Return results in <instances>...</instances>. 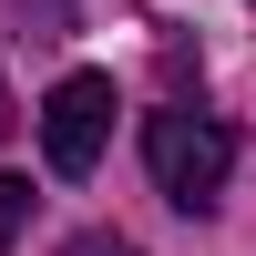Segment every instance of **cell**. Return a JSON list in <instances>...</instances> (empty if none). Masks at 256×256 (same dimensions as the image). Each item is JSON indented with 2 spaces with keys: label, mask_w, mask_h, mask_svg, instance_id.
<instances>
[{
  "label": "cell",
  "mask_w": 256,
  "mask_h": 256,
  "mask_svg": "<svg viewBox=\"0 0 256 256\" xmlns=\"http://www.w3.org/2000/svg\"><path fill=\"white\" fill-rule=\"evenodd\" d=\"M0 134H10V82H0Z\"/></svg>",
  "instance_id": "5"
},
{
  "label": "cell",
  "mask_w": 256,
  "mask_h": 256,
  "mask_svg": "<svg viewBox=\"0 0 256 256\" xmlns=\"http://www.w3.org/2000/svg\"><path fill=\"white\" fill-rule=\"evenodd\" d=\"M113 72H62L52 82V102H41V164L52 174H92L102 164V144H113Z\"/></svg>",
  "instance_id": "2"
},
{
  "label": "cell",
  "mask_w": 256,
  "mask_h": 256,
  "mask_svg": "<svg viewBox=\"0 0 256 256\" xmlns=\"http://www.w3.org/2000/svg\"><path fill=\"white\" fill-rule=\"evenodd\" d=\"M72 256H144V246H123V236H82Z\"/></svg>",
  "instance_id": "4"
},
{
  "label": "cell",
  "mask_w": 256,
  "mask_h": 256,
  "mask_svg": "<svg viewBox=\"0 0 256 256\" xmlns=\"http://www.w3.org/2000/svg\"><path fill=\"white\" fill-rule=\"evenodd\" d=\"M144 164H154V195L164 205L216 216L226 174H236V134H226L216 113H195V102H164V113H144Z\"/></svg>",
  "instance_id": "1"
},
{
  "label": "cell",
  "mask_w": 256,
  "mask_h": 256,
  "mask_svg": "<svg viewBox=\"0 0 256 256\" xmlns=\"http://www.w3.org/2000/svg\"><path fill=\"white\" fill-rule=\"evenodd\" d=\"M20 226H31V184H10V174H0V256H10Z\"/></svg>",
  "instance_id": "3"
}]
</instances>
